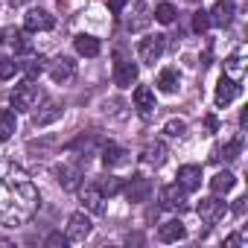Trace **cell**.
I'll return each mask as SVG.
<instances>
[{
	"instance_id": "cell-1",
	"label": "cell",
	"mask_w": 248,
	"mask_h": 248,
	"mask_svg": "<svg viewBox=\"0 0 248 248\" xmlns=\"http://www.w3.org/2000/svg\"><path fill=\"white\" fill-rule=\"evenodd\" d=\"M38 187L18 164H0V225L18 228L30 222L38 210Z\"/></svg>"
},
{
	"instance_id": "cell-2",
	"label": "cell",
	"mask_w": 248,
	"mask_h": 248,
	"mask_svg": "<svg viewBox=\"0 0 248 248\" xmlns=\"http://www.w3.org/2000/svg\"><path fill=\"white\" fill-rule=\"evenodd\" d=\"M38 99H41V91H38V85H35L32 79L15 85V91L9 93V102H12L15 111H32V108L38 105Z\"/></svg>"
},
{
	"instance_id": "cell-3",
	"label": "cell",
	"mask_w": 248,
	"mask_h": 248,
	"mask_svg": "<svg viewBox=\"0 0 248 248\" xmlns=\"http://www.w3.org/2000/svg\"><path fill=\"white\" fill-rule=\"evenodd\" d=\"M167 50V35H146L140 44H138V56L143 64H155Z\"/></svg>"
},
{
	"instance_id": "cell-4",
	"label": "cell",
	"mask_w": 248,
	"mask_h": 248,
	"mask_svg": "<svg viewBox=\"0 0 248 248\" xmlns=\"http://www.w3.org/2000/svg\"><path fill=\"white\" fill-rule=\"evenodd\" d=\"M56 27V18L47 12V9H30L24 15V30L27 32H47Z\"/></svg>"
},
{
	"instance_id": "cell-5",
	"label": "cell",
	"mask_w": 248,
	"mask_h": 248,
	"mask_svg": "<svg viewBox=\"0 0 248 248\" xmlns=\"http://www.w3.org/2000/svg\"><path fill=\"white\" fill-rule=\"evenodd\" d=\"M225 202H219L216 196H210V199H202L199 202V207H196V213H199V219L204 222V225H216L222 216H225Z\"/></svg>"
},
{
	"instance_id": "cell-6",
	"label": "cell",
	"mask_w": 248,
	"mask_h": 248,
	"mask_svg": "<svg viewBox=\"0 0 248 248\" xmlns=\"http://www.w3.org/2000/svg\"><path fill=\"white\" fill-rule=\"evenodd\" d=\"M91 228H93V225H91L88 213L82 210V213H73V216L67 219V233H64V236H67L70 242H85V239L91 236Z\"/></svg>"
},
{
	"instance_id": "cell-7",
	"label": "cell",
	"mask_w": 248,
	"mask_h": 248,
	"mask_svg": "<svg viewBox=\"0 0 248 248\" xmlns=\"http://www.w3.org/2000/svg\"><path fill=\"white\" fill-rule=\"evenodd\" d=\"M50 79L56 82V85H67V82H73L76 79V62L73 59H56L53 64H50Z\"/></svg>"
},
{
	"instance_id": "cell-8",
	"label": "cell",
	"mask_w": 248,
	"mask_h": 248,
	"mask_svg": "<svg viewBox=\"0 0 248 248\" xmlns=\"http://www.w3.org/2000/svg\"><path fill=\"white\" fill-rule=\"evenodd\" d=\"M161 204L167 210H184L187 207V190L181 184H167L161 190Z\"/></svg>"
},
{
	"instance_id": "cell-9",
	"label": "cell",
	"mask_w": 248,
	"mask_h": 248,
	"mask_svg": "<svg viewBox=\"0 0 248 248\" xmlns=\"http://www.w3.org/2000/svg\"><path fill=\"white\" fill-rule=\"evenodd\" d=\"M138 82V64L126 62V59H117L114 64V85L117 88H132Z\"/></svg>"
},
{
	"instance_id": "cell-10",
	"label": "cell",
	"mask_w": 248,
	"mask_h": 248,
	"mask_svg": "<svg viewBox=\"0 0 248 248\" xmlns=\"http://www.w3.org/2000/svg\"><path fill=\"white\" fill-rule=\"evenodd\" d=\"M236 96H239V82H233L231 76H222L219 85H216V93H213L216 105H219V108H228Z\"/></svg>"
},
{
	"instance_id": "cell-11",
	"label": "cell",
	"mask_w": 248,
	"mask_h": 248,
	"mask_svg": "<svg viewBox=\"0 0 248 248\" xmlns=\"http://www.w3.org/2000/svg\"><path fill=\"white\" fill-rule=\"evenodd\" d=\"M53 172H56V181L62 184V190H76L79 181H82V170H79V164H59Z\"/></svg>"
},
{
	"instance_id": "cell-12",
	"label": "cell",
	"mask_w": 248,
	"mask_h": 248,
	"mask_svg": "<svg viewBox=\"0 0 248 248\" xmlns=\"http://www.w3.org/2000/svg\"><path fill=\"white\" fill-rule=\"evenodd\" d=\"M79 202H82V207H85L88 213H102V210H105V196H102V190H99L96 184L82 187Z\"/></svg>"
},
{
	"instance_id": "cell-13",
	"label": "cell",
	"mask_w": 248,
	"mask_h": 248,
	"mask_svg": "<svg viewBox=\"0 0 248 248\" xmlns=\"http://www.w3.org/2000/svg\"><path fill=\"white\" fill-rule=\"evenodd\" d=\"M135 108H138V114L143 117V120H149L152 114H155V91L152 88H146V85H140V88H135Z\"/></svg>"
},
{
	"instance_id": "cell-14",
	"label": "cell",
	"mask_w": 248,
	"mask_h": 248,
	"mask_svg": "<svg viewBox=\"0 0 248 248\" xmlns=\"http://www.w3.org/2000/svg\"><path fill=\"white\" fill-rule=\"evenodd\" d=\"M213 27H228L233 21V0H216V6L207 12Z\"/></svg>"
},
{
	"instance_id": "cell-15",
	"label": "cell",
	"mask_w": 248,
	"mask_h": 248,
	"mask_svg": "<svg viewBox=\"0 0 248 248\" xmlns=\"http://www.w3.org/2000/svg\"><path fill=\"white\" fill-rule=\"evenodd\" d=\"M184 236H187V228H184L181 219H167V222L158 228V239H161V242H178V239H184Z\"/></svg>"
},
{
	"instance_id": "cell-16",
	"label": "cell",
	"mask_w": 248,
	"mask_h": 248,
	"mask_svg": "<svg viewBox=\"0 0 248 248\" xmlns=\"http://www.w3.org/2000/svg\"><path fill=\"white\" fill-rule=\"evenodd\" d=\"M62 114H64V105H59V102H44V108L32 114V123H35L38 129H44V126H50V123H56Z\"/></svg>"
},
{
	"instance_id": "cell-17",
	"label": "cell",
	"mask_w": 248,
	"mask_h": 248,
	"mask_svg": "<svg viewBox=\"0 0 248 248\" xmlns=\"http://www.w3.org/2000/svg\"><path fill=\"white\" fill-rule=\"evenodd\" d=\"M178 184H181L187 193H196V190L202 187V167H193V164L181 167V170H178Z\"/></svg>"
},
{
	"instance_id": "cell-18",
	"label": "cell",
	"mask_w": 248,
	"mask_h": 248,
	"mask_svg": "<svg viewBox=\"0 0 248 248\" xmlns=\"http://www.w3.org/2000/svg\"><path fill=\"white\" fill-rule=\"evenodd\" d=\"M155 85H158V91H161V93H178L181 76H178V70H175V67H164V70L158 73Z\"/></svg>"
},
{
	"instance_id": "cell-19",
	"label": "cell",
	"mask_w": 248,
	"mask_h": 248,
	"mask_svg": "<svg viewBox=\"0 0 248 248\" xmlns=\"http://www.w3.org/2000/svg\"><path fill=\"white\" fill-rule=\"evenodd\" d=\"M73 47H76V53L79 56H85V59H93V56H99V38H93V35H88V32H82V35H76L73 38Z\"/></svg>"
},
{
	"instance_id": "cell-20",
	"label": "cell",
	"mask_w": 248,
	"mask_h": 248,
	"mask_svg": "<svg viewBox=\"0 0 248 248\" xmlns=\"http://www.w3.org/2000/svg\"><path fill=\"white\" fill-rule=\"evenodd\" d=\"M102 164L105 167H123V164H129V152L117 143H105L102 146Z\"/></svg>"
},
{
	"instance_id": "cell-21",
	"label": "cell",
	"mask_w": 248,
	"mask_h": 248,
	"mask_svg": "<svg viewBox=\"0 0 248 248\" xmlns=\"http://www.w3.org/2000/svg\"><path fill=\"white\" fill-rule=\"evenodd\" d=\"M225 76H231L233 82H239L245 76V50H236L233 56L225 59Z\"/></svg>"
},
{
	"instance_id": "cell-22",
	"label": "cell",
	"mask_w": 248,
	"mask_h": 248,
	"mask_svg": "<svg viewBox=\"0 0 248 248\" xmlns=\"http://www.w3.org/2000/svg\"><path fill=\"white\" fill-rule=\"evenodd\" d=\"M140 161H143L146 167H161V164L167 161V146H164L161 140H155V143H146V149H143Z\"/></svg>"
},
{
	"instance_id": "cell-23",
	"label": "cell",
	"mask_w": 248,
	"mask_h": 248,
	"mask_svg": "<svg viewBox=\"0 0 248 248\" xmlns=\"http://www.w3.org/2000/svg\"><path fill=\"white\" fill-rule=\"evenodd\" d=\"M233 187H236V175L228 172V170H222V172H216V175L210 178V190H213L216 196H225V193H231Z\"/></svg>"
},
{
	"instance_id": "cell-24",
	"label": "cell",
	"mask_w": 248,
	"mask_h": 248,
	"mask_svg": "<svg viewBox=\"0 0 248 248\" xmlns=\"http://www.w3.org/2000/svg\"><path fill=\"white\" fill-rule=\"evenodd\" d=\"M149 193H152V184H149V178H143V175L132 178V184H129V190H126L129 202H146Z\"/></svg>"
},
{
	"instance_id": "cell-25",
	"label": "cell",
	"mask_w": 248,
	"mask_h": 248,
	"mask_svg": "<svg viewBox=\"0 0 248 248\" xmlns=\"http://www.w3.org/2000/svg\"><path fill=\"white\" fill-rule=\"evenodd\" d=\"M15 129H18V120H15V111L3 108V111H0V140H9V138L15 135Z\"/></svg>"
},
{
	"instance_id": "cell-26",
	"label": "cell",
	"mask_w": 248,
	"mask_h": 248,
	"mask_svg": "<svg viewBox=\"0 0 248 248\" xmlns=\"http://www.w3.org/2000/svg\"><path fill=\"white\" fill-rule=\"evenodd\" d=\"M155 21L172 24V21H175V6H172V3H158V6H155Z\"/></svg>"
},
{
	"instance_id": "cell-27",
	"label": "cell",
	"mask_w": 248,
	"mask_h": 248,
	"mask_svg": "<svg viewBox=\"0 0 248 248\" xmlns=\"http://www.w3.org/2000/svg\"><path fill=\"white\" fill-rule=\"evenodd\" d=\"M187 132V123L184 120H178V117H172L167 126H164V135H170V138H181Z\"/></svg>"
},
{
	"instance_id": "cell-28",
	"label": "cell",
	"mask_w": 248,
	"mask_h": 248,
	"mask_svg": "<svg viewBox=\"0 0 248 248\" xmlns=\"http://www.w3.org/2000/svg\"><path fill=\"white\" fill-rule=\"evenodd\" d=\"M146 12H149V9H146V3L140 0V3H138V18L129 21V30H143V27L149 24V15H146Z\"/></svg>"
},
{
	"instance_id": "cell-29",
	"label": "cell",
	"mask_w": 248,
	"mask_h": 248,
	"mask_svg": "<svg viewBox=\"0 0 248 248\" xmlns=\"http://www.w3.org/2000/svg\"><path fill=\"white\" fill-rule=\"evenodd\" d=\"M239 152H242V140L239 138H233L225 149H222V155H216V158H225V161H236L239 158Z\"/></svg>"
},
{
	"instance_id": "cell-30",
	"label": "cell",
	"mask_w": 248,
	"mask_h": 248,
	"mask_svg": "<svg viewBox=\"0 0 248 248\" xmlns=\"http://www.w3.org/2000/svg\"><path fill=\"white\" fill-rule=\"evenodd\" d=\"M21 70V64L15 59H0V79H12Z\"/></svg>"
},
{
	"instance_id": "cell-31",
	"label": "cell",
	"mask_w": 248,
	"mask_h": 248,
	"mask_svg": "<svg viewBox=\"0 0 248 248\" xmlns=\"http://www.w3.org/2000/svg\"><path fill=\"white\" fill-rule=\"evenodd\" d=\"M96 187L102 190V196H105V193L111 196V193H117V190H120V184H117V178H114V175H108V178H99V184H96Z\"/></svg>"
},
{
	"instance_id": "cell-32",
	"label": "cell",
	"mask_w": 248,
	"mask_h": 248,
	"mask_svg": "<svg viewBox=\"0 0 248 248\" xmlns=\"http://www.w3.org/2000/svg\"><path fill=\"white\" fill-rule=\"evenodd\" d=\"M207 27H210V18H207V12H196V15H193V30H196V32H204Z\"/></svg>"
},
{
	"instance_id": "cell-33",
	"label": "cell",
	"mask_w": 248,
	"mask_h": 248,
	"mask_svg": "<svg viewBox=\"0 0 248 248\" xmlns=\"http://www.w3.org/2000/svg\"><path fill=\"white\" fill-rule=\"evenodd\" d=\"M12 47H15V53H30V41H27L21 32L12 35Z\"/></svg>"
},
{
	"instance_id": "cell-34",
	"label": "cell",
	"mask_w": 248,
	"mask_h": 248,
	"mask_svg": "<svg viewBox=\"0 0 248 248\" xmlns=\"http://www.w3.org/2000/svg\"><path fill=\"white\" fill-rule=\"evenodd\" d=\"M41 70H44V59H41V56H38V59H32V62L27 64V73H30V79H32V76H38Z\"/></svg>"
},
{
	"instance_id": "cell-35",
	"label": "cell",
	"mask_w": 248,
	"mask_h": 248,
	"mask_svg": "<svg viewBox=\"0 0 248 248\" xmlns=\"http://www.w3.org/2000/svg\"><path fill=\"white\" fill-rule=\"evenodd\" d=\"M67 242H70V239H67V236H62V233H50V236H47V245H53V248H59V245L64 248Z\"/></svg>"
},
{
	"instance_id": "cell-36",
	"label": "cell",
	"mask_w": 248,
	"mask_h": 248,
	"mask_svg": "<svg viewBox=\"0 0 248 248\" xmlns=\"http://www.w3.org/2000/svg\"><path fill=\"white\" fill-rule=\"evenodd\" d=\"M126 3H129V0H108V9L111 12H123V9H126Z\"/></svg>"
},
{
	"instance_id": "cell-37",
	"label": "cell",
	"mask_w": 248,
	"mask_h": 248,
	"mask_svg": "<svg viewBox=\"0 0 248 248\" xmlns=\"http://www.w3.org/2000/svg\"><path fill=\"white\" fill-rule=\"evenodd\" d=\"M245 202H248L245 196H239V199H236V204H233V213H236V216H242V213H245Z\"/></svg>"
},
{
	"instance_id": "cell-38",
	"label": "cell",
	"mask_w": 248,
	"mask_h": 248,
	"mask_svg": "<svg viewBox=\"0 0 248 248\" xmlns=\"http://www.w3.org/2000/svg\"><path fill=\"white\" fill-rule=\"evenodd\" d=\"M225 245H228V248H233V245H242V233H231V236L225 239Z\"/></svg>"
},
{
	"instance_id": "cell-39",
	"label": "cell",
	"mask_w": 248,
	"mask_h": 248,
	"mask_svg": "<svg viewBox=\"0 0 248 248\" xmlns=\"http://www.w3.org/2000/svg\"><path fill=\"white\" fill-rule=\"evenodd\" d=\"M12 3H24V0H12Z\"/></svg>"
},
{
	"instance_id": "cell-40",
	"label": "cell",
	"mask_w": 248,
	"mask_h": 248,
	"mask_svg": "<svg viewBox=\"0 0 248 248\" xmlns=\"http://www.w3.org/2000/svg\"><path fill=\"white\" fill-rule=\"evenodd\" d=\"M187 3H199V0H187Z\"/></svg>"
}]
</instances>
